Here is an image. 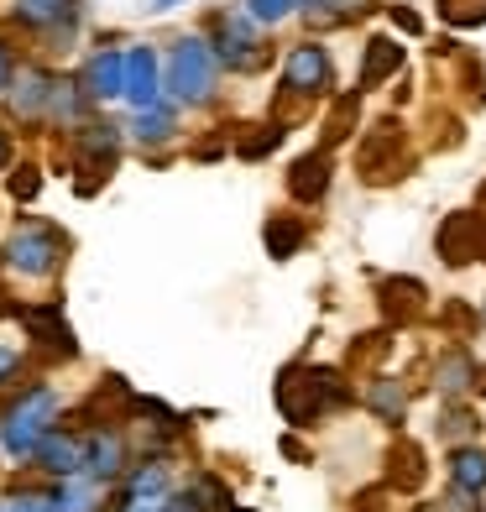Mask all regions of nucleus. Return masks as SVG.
<instances>
[{
  "mask_svg": "<svg viewBox=\"0 0 486 512\" xmlns=\"http://www.w3.org/2000/svg\"><path fill=\"white\" fill-rule=\"evenodd\" d=\"M439 251H445L450 262H471V256H476V220L471 215L450 220L445 230H439Z\"/></svg>",
  "mask_w": 486,
  "mask_h": 512,
  "instance_id": "aec40b11",
  "label": "nucleus"
},
{
  "mask_svg": "<svg viewBox=\"0 0 486 512\" xmlns=\"http://www.w3.org/2000/svg\"><path fill=\"white\" fill-rule=\"evenodd\" d=\"M330 89V53L319 48V42H298L283 63V95H324Z\"/></svg>",
  "mask_w": 486,
  "mask_h": 512,
  "instance_id": "39448f33",
  "label": "nucleus"
},
{
  "mask_svg": "<svg viewBox=\"0 0 486 512\" xmlns=\"http://www.w3.org/2000/svg\"><path fill=\"white\" fill-rule=\"evenodd\" d=\"M6 267L11 272H21V277H53L58 272V262H63V236L53 225H37V220H27V225H16L11 230V241H6Z\"/></svg>",
  "mask_w": 486,
  "mask_h": 512,
  "instance_id": "7ed1b4c3",
  "label": "nucleus"
},
{
  "mask_svg": "<svg viewBox=\"0 0 486 512\" xmlns=\"http://www.w3.org/2000/svg\"><path fill=\"white\" fill-rule=\"evenodd\" d=\"M304 0H246V16L257 21V27H277V21H288Z\"/></svg>",
  "mask_w": 486,
  "mask_h": 512,
  "instance_id": "393cba45",
  "label": "nucleus"
},
{
  "mask_svg": "<svg viewBox=\"0 0 486 512\" xmlns=\"http://www.w3.org/2000/svg\"><path fill=\"white\" fill-rule=\"evenodd\" d=\"M392 147H403L398 136H392V126H377V131L361 142V173L372 178V183H387V178L403 173V152L392 157Z\"/></svg>",
  "mask_w": 486,
  "mask_h": 512,
  "instance_id": "9d476101",
  "label": "nucleus"
},
{
  "mask_svg": "<svg viewBox=\"0 0 486 512\" xmlns=\"http://www.w3.org/2000/svg\"><path fill=\"white\" fill-rule=\"evenodd\" d=\"M84 84H68V79H53V95H48V115L58 126H74L79 115H84Z\"/></svg>",
  "mask_w": 486,
  "mask_h": 512,
  "instance_id": "412c9836",
  "label": "nucleus"
},
{
  "mask_svg": "<svg viewBox=\"0 0 486 512\" xmlns=\"http://www.w3.org/2000/svg\"><path fill=\"white\" fill-rule=\"evenodd\" d=\"M298 246H304V225H298V220L283 215V220L267 225V251H272V256H293Z\"/></svg>",
  "mask_w": 486,
  "mask_h": 512,
  "instance_id": "b1692460",
  "label": "nucleus"
},
{
  "mask_svg": "<svg viewBox=\"0 0 486 512\" xmlns=\"http://www.w3.org/2000/svg\"><path fill=\"white\" fill-rule=\"evenodd\" d=\"M398 68H403V48H392V42L387 37H372V42H366V63H361V95H366V89H377L387 74H398Z\"/></svg>",
  "mask_w": 486,
  "mask_h": 512,
  "instance_id": "4468645a",
  "label": "nucleus"
},
{
  "mask_svg": "<svg viewBox=\"0 0 486 512\" xmlns=\"http://www.w3.org/2000/svg\"><path fill=\"white\" fill-rule=\"evenodd\" d=\"M173 6H183V0H152V11H173Z\"/></svg>",
  "mask_w": 486,
  "mask_h": 512,
  "instance_id": "e433bc0d",
  "label": "nucleus"
},
{
  "mask_svg": "<svg viewBox=\"0 0 486 512\" xmlns=\"http://www.w3.org/2000/svg\"><path fill=\"white\" fill-rule=\"evenodd\" d=\"M324 189H330V157H324V152L298 157V162H293V173H288V194H293V199H304V204H314Z\"/></svg>",
  "mask_w": 486,
  "mask_h": 512,
  "instance_id": "f8f14e48",
  "label": "nucleus"
},
{
  "mask_svg": "<svg viewBox=\"0 0 486 512\" xmlns=\"http://www.w3.org/2000/svg\"><path fill=\"white\" fill-rule=\"evenodd\" d=\"M366 403H372V408L387 418V424H398L403 408H408V392H403V382L382 377V382H372V392H366Z\"/></svg>",
  "mask_w": 486,
  "mask_h": 512,
  "instance_id": "5701e85b",
  "label": "nucleus"
},
{
  "mask_svg": "<svg viewBox=\"0 0 486 512\" xmlns=\"http://www.w3.org/2000/svg\"><path fill=\"white\" fill-rule=\"evenodd\" d=\"M126 471V445H121V434L115 429H95V434H84V476L89 481H115Z\"/></svg>",
  "mask_w": 486,
  "mask_h": 512,
  "instance_id": "6e6552de",
  "label": "nucleus"
},
{
  "mask_svg": "<svg viewBox=\"0 0 486 512\" xmlns=\"http://www.w3.org/2000/svg\"><path fill=\"white\" fill-rule=\"evenodd\" d=\"M168 512H199V507H194L189 497H173V502H168Z\"/></svg>",
  "mask_w": 486,
  "mask_h": 512,
  "instance_id": "f704fd0d",
  "label": "nucleus"
},
{
  "mask_svg": "<svg viewBox=\"0 0 486 512\" xmlns=\"http://www.w3.org/2000/svg\"><path fill=\"white\" fill-rule=\"evenodd\" d=\"M0 512H58V502L53 497H37V492H21V497L0 502Z\"/></svg>",
  "mask_w": 486,
  "mask_h": 512,
  "instance_id": "cd10ccee",
  "label": "nucleus"
},
{
  "mask_svg": "<svg viewBox=\"0 0 486 512\" xmlns=\"http://www.w3.org/2000/svg\"><path fill=\"white\" fill-rule=\"evenodd\" d=\"M215 79H220V58L210 48V37H178L173 53H168V95L178 105H204L215 95Z\"/></svg>",
  "mask_w": 486,
  "mask_h": 512,
  "instance_id": "f03ea898",
  "label": "nucleus"
},
{
  "mask_svg": "<svg viewBox=\"0 0 486 512\" xmlns=\"http://www.w3.org/2000/svg\"><path fill=\"white\" fill-rule=\"evenodd\" d=\"M115 147H121V136L115 126H84L79 131V152H84V173H110L115 168Z\"/></svg>",
  "mask_w": 486,
  "mask_h": 512,
  "instance_id": "ddd939ff",
  "label": "nucleus"
},
{
  "mask_svg": "<svg viewBox=\"0 0 486 512\" xmlns=\"http://www.w3.org/2000/svg\"><path fill=\"white\" fill-rule=\"evenodd\" d=\"M11 110L21 121H37V115H48V95H53V74H42V68H21L11 79Z\"/></svg>",
  "mask_w": 486,
  "mask_h": 512,
  "instance_id": "9b49d317",
  "label": "nucleus"
},
{
  "mask_svg": "<svg viewBox=\"0 0 486 512\" xmlns=\"http://www.w3.org/2000/svg\"><path fill=\"white\" fill-rule=\"evenodd\" d=\"M58 512H100V481L89 476H68L58 492H53Z\"/></svg>",
  "mask_w": 486,
  "mask_h": 512,
  "instance_id": "a211bd4d",
  "label": "nucleus"
},
{
  "mask_svg": "<svg viewBox=\"0 0 486 512\" xmlns=\"http://www.w3.org/2000/svg\"><path fill=\"white\" fill-rule=\"evenodd\" d=\"M210 48L225 68H241V74H251V68H262L267 53H262V37H257V21H251L246 11H230V16H215L210 27Z\"/></svg>",
  "mask_w": 486,
  "mask_h": 512,
  "instance_id": "20e7f679",
  "label": "nucleus"
},
{
  "mask_svg": "<svg viewBox=\"0 0 486 512\" xmlns=\"http://www.w3.org/2000/svg\"><path fill=\"white\" fill-rule=\"evenodd\" d=\"M11 79H16V63H11V48L0 42V95L11 89Z\"/></svg>",
  "mask_w": 486,
  "mask_h": 512,
  "instance_id": "7c9ffc66",
  "label": "nucleus"
},
{
  "mask_svg": "<svg viewBox=\"0 0 486 512\" xmlns=\"http://www.w3.org/2000/svg\"><path fill=\"white\" fill-rule=\"evenodd\" d=\"M392 21H398L403 32H419V16H413V11H403V6H392Z\"/></svg>",
  "mask_w": 486,
  "mask_h": 512,
  "instance_id": "2f4dec72",
  "label": "nucleus"
},
{
  "mask_svg": "<svg viewBox=\"0 0 486 512\" xmlns=\"http://www.w3.org/2000/svg\"><path fill=\"white\" fill-rule=\"evenodd\" d=\"M131 110H152L162 105V63L152 48H126V95Z\"/></svg>",
  "mask_w": 486,
  "mask_h": 512,
  "instance_id": "423d86ee",
  "label": "nucleus"
},
{
  "mask_svg": "<svg viewBox=\"0 0 486 512\" xmlns=\"http://www.w3.org/2000/svg\"><path fill=\"white\" fill-rule=\"evenodd\" d=\"M471 434H476V413H466V408L439 413V439H471Z\"/></svg>",
  "mask_w": 486,
  "mask_h": 512,
  "instance_id": "bb28decb",
  "label": "nucleus"
},
{
  "mask_svg": "<svg viewBox=\"0 0 486 512\" xmlns=\"http://www.w3.org/2000/svg\"><path fill=\"white\" fill-rule=\"evenodd\" d=\"M471 382H476V366H471V356H466V351H450L445 361H439V392H445V398L466 392Z\"/></svg>",
  "mask_w": 486,
  "mask_h": 512,
  "instance_id": "4be33fe9",
  "label": "nucleus"
},
{
  "mask_svg": "<svg viewBox=\"0 0 486 512\" xmlns=\"http://www.w3.org/2000/svg\"><path fill=\"white\" fill-rule=\"evenodd\" d=\"M121 512H168V502H162V497H126Z\"/></svg>",
  "mask_w": 486,
  "mask_h": 512,
  "instance_id": "c756f323",
  "label": "nucleus"
},
{
  "mask_svg": "<svg viewBox=\"0 0 486 512\" xmlns=\"http://www.w3.org/2000/svg\"><path fill=\"white\" fill-rule=\"evenodd\" d=\"M11 371H16V351H11V345H0V382H6Z\"/></svg>",
  "mask_w": 486,
  "mask_h": 512,
  "instance_id": "72a5a7b5",
  "label": "nucleus"
},
{
  "mask_svg": "<svg viewBox=\"0 0 486 512\" xmlns=\"http://www.w3.org/2000/svg\"><path fill=\"white\" fill-rule=\"evenodd\" d=\"M27 319V330L48 345V351H58V356H74V335H68V324H63V314L48 304V309H27L21 314Z\"/></svg>",
  "mask_w": 486,
  "mask_h": 512,
  "instance_id": "2eb2a0df",
  "label": "nucleus"
},
{
  "mask_svg": "<svg viewBox=\"0 0 486 512\" xmlns=\"http://www.w3.org/2000/svg\"><path fill=\"white\" fill-rule=\"evenodd\" d=\"M304 6H314V11H351L356 0H304Z\"/></svg>",
  "mask_w": 486,
  "mask_h": 512,
  "instance_id": "473e14b6",
  "label": "nucleus"
},
{
  "mask_svg": "<svg viewBox=\"0 0 486 512\" xmlns=\"http://www.w3.org/2000/svg\"><path fill=\"white\" fill-rule=\"evenodd\" d=\"M48 476H58V481H68V476H84V439L79 434H68V429H53L48 439L37 445V455H32Z\"/></svg>",
  "mask_w": 486,
  "mask_h": 512,
  "instance_id": "1a4fd4ad",
  "label": "nucleus"
},
{
  "mask_svg": "<svg viewBox=\"0 0 486 512\" xmlns=\"http://www.w3.org/2000/svg\"><path fill=\"white\" fill-rule=\"evenodd\" d=\"M11 194H16V199H32V194H37V173L21 168V178H11Z\"/></svg>",
  "mask_w": 486,
  "mask_h": 512,
  "instance_id": "c85d7f7f",
  "label": "nucleus"
},
{
  "mask_svg": "<svg viewBox=\"0 0 486 512\" xmlns=\"http://www.w3.org/2000/svg\"><path fill=\"white\" fill-rule=\"evenodd\" d=\"M162 492H168V471L162 465H136L126 497H162Z\"/></svg>",
  "mask_w": 486,
  "mask_h": 512,
  "instance_id": "a878e982",
  "label": "nucleus"
},
{
  "mask_svg": "<svg viewBox=\"0 0 486 512\" xmlns=\"http://www.w3.org/2000/svg\"><path fill=\"white\" fill-rule=\"evenodd\" d=\"M450 481L460 492H486V450H455L450 455Z\"/></svg>",
  "mask_w": 486,
  "mask_h": 512,
  "instance_id": "6ab92c4d",
  "label": "nucleus"
},
{
  "mask_svg": "<svg viewBox=\"0 0 486 512\" xmlns=\"http://www.w3.org/2000/svg\"><path fill=\"white\" fill-rule=\"evenodd\" d=\"M173 131H178L173 105H152V110H136L131 115V136H136V142H168Z\"/></svg>",
  "mask_w": 486,
  "mask_h": 512,
  "instance_id": "f3484780",
  "label": "nucleus"
},
{
  "mask_svg": "<svg viewBox=\"0 0 486 512\" xmlns=\"http://www.w3.org/2000/svg\"><path fill=\"white\" fill-rule=\"evenodd\" d=\"M6 162H11V142H6V131H0V173H6Z\"/></svg>",
  "mask_w": 486,
  "mask_h": 512,
  "instance_id": "c9c22d12",
  "label": "nucleus"
},
{
  "mask_svg": "<svg viewBox=\"0 0 486 512\" xmlns=\"http://www.w3.org/2000/svg\"><path fill=\"white\" fill-rule=\"evenodd\" d=\"M16 21H27L37 32H58L74 21V0H16Z\"/></svg>",
  "mask_w": 486,
  "mask_h": 512,
  "instance_id": "dca6fc26",
  "label": "nucleus"
},
{
  "mask_svg": "<svg viewBox=\"0 0 486 512\" xmlns=\"http://www.w3.org/2000/svg\"><path fill=\"white\" fill-rule=\"evenodd\" d=\"M79 84H84V95L95 100V105H100V100H121V95H126V53L100 48L95 58L84 63V79H79Z\"/></svg>",
  "mask_w": 486,
  "mask_h": 512,
  "instance_id": "0eeeda50",
  "label": "nucleus"
},
{
  "mask_svg": "<svg viewBox=\"0 0 486 512\" xmlns=\"http://www.w3.org/2000/svg\"><path fill=\"white\" fill-rule=\"evenodd\" d=\"M53 429H58V392L37 382L27 392H16V403L0 413V450L11 460H32Z\"/></svg>",
  "mask_w": 486,
  "mask_h": 512,
  "instance_id": "f257e3e1",
  "label": "nucleus"
}]
</instances>
